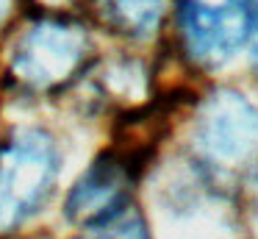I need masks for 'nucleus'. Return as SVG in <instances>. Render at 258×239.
Listing matches in <instances>:
<instances>
[{
    "label": "nucleus",
    "mask_w": 258,
    "mask_h": 239,
    "mask_svg": "<svg viewBox=\"0 0 258 239\" xmlns=\"http://www.w3.org/2000/svg\"><path fill=\"white\" fill-rule=\"evenodd\" d=\"M81 56H84V33L78 28L61 22H42L31 33H25L14 64L28 81L50 83L73 72Z\"/></svg>",
    "instance_id": "nucleus-5"
},
{
    "label": "nucleus",
    "mask_w": 258,
    "mask_h": 239,
    "mask_svg": "<svg viewBox=\"0 0 258 239\" xmlns=\"http://www.w3.org/2000/svg\"><path fill=\"white\" fill-rule=\"evenodd\" d=\"M58 172L56 145L42 131H20L0 145V228L39 211Z\"/></svg>",
    "instance_id": "nucleus-1"
},
{
    "label": "nucleus",
    "mask_w": 258,
    "mask_h": 239,
    "mask_svg": "<svg viewBox=\"0 0 258 239\" xmlns=\"http://www.w3.org/2000/svg\"><path fill=\"white\" fill-rule=\"evenodd\" d=\"M125 183H134L117 150H103L67 195V217L100 228L125 209Z\"/></svg>",
    "instance_id": "nucleus-4"
},
{
    "label": "nucleus",
    "mask_w": 258,
    "mask_h": 239,
    "mask_svg": "<svg viewBox=\"0 0 258 239\" xmlns=\"http://www.w3.org/2000/svg\"><path fill=\"white\" fill-rule=\"evenodd\" d=\"M250 33H252V64H255V70H258V11H255V17H252Z\"/></svg>",
    "instance_id": "nucleus-8"
},
{
    "label": "nucleus",
    "mask_w": 258,
    "mask_h": 239,
    "mask_svg": "<svg viewBox=\"0 0 258 239\" xmlns=\"http://www.w3.org/2000/svg\"><path fill=\"white\" fill-rule=\"evenodd\" d=\"M252 0H178V25L197 61L219 64L244 44L252 28Z\"/></svg>",
    "instance_id": "nucleus-2"
},
{
    "label": "nucleus",
    "mask_w": 258,
    "mask_h": 239,
    "mask_svg": "<svg viewBox=\"0 0 258 239\" xmlns=\"http://www.w3.org/2000/svg\"><path fill=\"white\" fill-rule=\"evenodd\" d=\"M197 142L219 161H239L258 145V111L236 92L211 94L203 103Z\"/></svg>",
    "instance_id": "nucleus-3"
},
{
    "label": "nucleus",
    "mask_w": 258,
    "mask_h": 239,
    "mask_svg": "<svg viewBox=\"0 0 258 239\" xmlns=\"http://www.w3.org/2000/svg\"><path fill=\"white\" fill-rule=\"evenodd\" d=\"M95 231H103L100 236L95 239H147V231L142 225V217L134 214V211H119L114 220H108L106 225L95 228Z\"/></svg>",
    "instance_id": "nucleus-7"
},
{
    "label": "nucleus",
    "mask_w": 258,
    "mask_h": 239,
    "mask_svg": "<svg viewBox=\"0 0 258 239\" xmlns=\"http://www.w3.org/2000/svg\"><path fill=\"white\" fill-rule=\"evenodd\" d=\"M6 11H9V0H0V20L6 17Z\"/></svg>",
    "instance_id": "nucleus-9"
},
{
    "label": "nucleus",
    "mask_w": 258,
    "mask_h": 239,
    "mask_svg": "<svg viewBox=\"0 0 258 239\" xmlns=\"http://www.w3.org/2000/svg\"><path fill=\"white\" fill-rule=\"evenodd\" d=\"M161 0H111V14L119 28L134 36H145L158 20Z\"/></svg>",
    "instance_id": "nucleus-6"
}]
</instances>
